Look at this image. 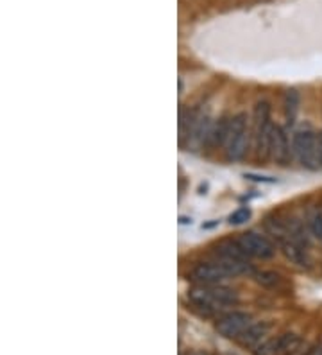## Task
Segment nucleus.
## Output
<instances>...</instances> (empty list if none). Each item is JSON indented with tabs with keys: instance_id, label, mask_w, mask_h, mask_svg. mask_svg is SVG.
Masks as SVG:
<instances>
[{
	"instance_id": "15",
	"label": "nucleus",
	"mask_w": 322,
	"mask_h": 355,
	"mask_svg": "<svg viewBox=\"0 0 322 355\" xmlns=\"http://www.w3.org/2000/svg\"><path fill=\"white\" fill-rule=\"evenodd\" d=\"M310 234L317 239L319 243H322V212H315L310 217Z\"/></svg>"
},
{
	"instance_id": "12",
	"label": "nucleus",
	"mask_w": 322,
	"mask_h": 355,
	"mask_svg": "<svg viewBox=\"0 0 322 355\" xmlns=\"http://www.w3.org/2000/svg\"><path fill=\"white\" fill-rule=\"evenodd\" d=\"M229 126H231V117L220 119L210 131V136H208V142L206 145L210 148H219V145H226V140L229 135Z\"/></svg>"
},
{
	"instance_id": "17",
	"label": "nucleus",
	"mask_w": 322,
	"mask_h": 355,
	"mask_svg": "<svg viewBox=\"0 0 322 355\" xmlns=\"http://www.w3.org/2000/svg\"><path fill=\"white\" fill-rule=\"evenodd\" d=\"M310 346H312V345H308V343L301 341L299 345L295 346L294 350H292L288 355H306V354H308V350H310Z\"/></svg>"
},
{
	"instance_id": "13",
	"label": "nucleus",
	"mask_w": 322,
	"mask_h": 355,
	"mask_svg": "<svg viewBox=\"0 0 322 355\" xmlns=\"http://www.w3.org/2000/svg\"><path fill=\"white\" fill-rule=\"evenodd\" d=\"M255 280L259 285L268 289H276L283 285V276L274 273V271H258V273H255Z\"/></svg>"
},
{
	"instance_id": "6",
	"label": "nucleus",
	"mask_w": 322,
	"mask_h": 355,
	"mask_svg": "<svg viewBox=\"0 0 322 355\" xmlns=\"http://www.w3.org/2000/svg\"><path fill=\"white\" fill-rule=\"evenodd\" d=\"M303 341L297 334L286 332L277 337H270V339H265L264 343H259L256 346V350L253 352V355H288L295 346Z\"/></svg>"
},
{
	"instance_id": "18",
	"label": "nucleus",
	"mask_w": 322,
	"mask_h": 355,
	"mask_svg": "<svg viewBox=\"0 0 322 355\" xmlns=\"http://www.w3.org/2000/svg\"><path fill=\"white\" fill-rule=\"evenodd\" d=\"M317 154H319V165H321L322 169V131L317 136Z\"/></svg>"
},
{
	"instance_id": "7",
	"label": "nucleus",
	"mask_w": 322,
	"mask_h": 355,
	"mask_svg": "<svg viewBox=\"0 0 322 355\" xmlns=\"http://www.w3.org/2000/svg\"><path fill=\"white\" fill-rule=\"evenodd\" d=\"M250 325V314L247 312H240V310H233L228 314L220 316L215 323L217 332L224 337H229V339H237L244 330Z\"/></svg>"
},
{
	"instance_id": "5",
	"label": "nucleus",
	"mask_w": 322,
	"mask_h": 355,
	"mask_svg": "<svg viewBox=\"0 0 322 355\" xmlns=\"http://www.w3.org/2000/svg\"><path fill=\"white\" fill-rule=\"evenodd\" d=\"M229 273L224 270V265L217 262H201L195 267L190 270L188 273V280H192L197 285H217L222 280H226Z\"/></svg>"
},
{
	"instance_id": "14",
	"label": "nucleus",
	"mask_w": 322,
	"mask_h": 355,
	"mask_svg": "<svg viewBox=\"0 0 322 355\" xmlns=\"http://www.w3.org/2000/svg\"><path fill=\"white\" fill-rule=\"evenodd\" d=\"M299 108V95L295 92H288L285 97V113L288 119H294V115L297 113Z\"/></svg>"
},
{
	"instance_id": "9",
	"label": "nucleus",
	"mask_w": 322,
	"mask_h": 355,
	"mask_svg": "<svg viewBox=\"0 0 322 355\" xmlns=\"http://www.w3.org/2000/svg\"><path fill=\"white\" fill-rule=\"evenodd\" d=\"M292 154V145L288 142L286 131L281 126H274V135H272V145H270V156L276 160L279 165H286L290 162Z\"/></svg>"
},
{
	"instance_id": "19",
	"label": "nucleus",
	"mask_w": 322,
	"mask_h": 355,
	"mask_svg": "<svg viewBox=\"0 0 322 355\" xmlns=\"http://www.w3.org/2000/svg\"><path fill=\"white\" fill-rule=\"evenodd\" d=\"M306 355H322V346L312 345V346H310L308 354H306Z\"/></svg>"
},
{
	"instance_id": "3",
	"label": "nucleus",
	"mask_w": 322,
	"mask_h": 355,
	"mask_svg": "<svg viewBox=\"0 0 322 355\" xmlns=\"http://www.w3.org/2000/svg\"><path fill=\"white\" fill-rule=\"evenodd\" d=\"M274 124L270 121V106L267 101L256 104L255 108V126H253V140H255L256 153L261 160L270 158V145H272Z\"/></svg>"
},
{
	"instance_id": "4",
	"label": "nucleus",
	"mask_w": 322,
	"mask_h": 355,
	"mask_svg": "<svg viewBox=\"0 0 322 355\" xmlns=\"http://www.w3.org/2000/svg\"><path fill=\"white\" fill-rule=\"evenodd\" d=\"M292 151L299 163L310 171L319 169V154H317V135L312 128H301L295 131L292 140Z\"/></svg>"
},
{
	"instance_id": "10",
	"label": "nucleus",
	"mask_w": 322,
	"mask_h": 355,
	"mask_svg": "<svg viewBox=\"0 0 322 355\" xmlns=\"http://www.w3.org/2000/svg\"><path fill=\"white\" fill-rule=\"evenodd\" d=\"M277 244H279V250H281V253L290 264H294L295 267H303V270L304 267H308L310 261L308 255H306V247L301 246L299 243H295L290 235L281 239V241H277Z\"/></svg>"
},
{
	"instance_id": "1",
	"label": "nucleus",
	"mask_w": 322,
	"mask_h": 355,
	"mask_svg": "<svg viewBox=\"0 0 322 355\" xmlns=\"http://www.w3.org/2000/svg\"><path fill=\"white\" fill-rule=\"evenodd\" d=\"M188 300L202 314L213 316L226 307L237 305L238 296L233 289L222 287L217 283V285H197L188 292Z\"/></svg>"
},
{
	"instance_id": "20",
	"label": "nucleus",
	"mask_w": 322,
	"mask_h": 355,
	"mask_svg": "<svg viewBox=\"0 0 322 355\" xmlns=\"http://www.w3.org/2000/svg\"><path fill=\"white\" fill-rule=\"evenodd\" d=\"M186 355H210V354H204V352H193V354H186Z\"/></svg>"
},
{
	"instance_id": "2",
	"label": "nucleus",
	"mask_w": 322,
	"mask_h": 355,
	"mask_svg": "<svg viewBox=\"0 0 322 355\" xmlns=\"http://www.w3.org/2000/svg\"><path fill=\"white\" fill-rule=\"evenodd\" d=\"M249 149V117L247 113H237L231 117L229 135L226 140V158L229 162L244 160Z\"/></svg>"
},
{
	"instance_id": "8",
	"label": "nucleus",
	"mask_w": 322,
	"mask_h": 355,
	"mask_svg": "<svg viewBox=\"0 0 322 355\" xmlns=\"http://www.w3.org/2000/svg\"><path fill=\"white\" fill-rule=\"evenodd\" d=\"M238 243L244 247V252L249 256H253V258H261V261H265V258H270V256H274V253H276L272 243H270L267 237L255 234V232L242 234L240 239H238Z\"/></svg>"
},
{
	"instance_id": "16",
	"label": "nucleus",
	"mask_w": 322,
	"mask_h": 355,
	"mask_svg": "<svg viewBox=\"0 0 322 355\" xmlns=\"http://www.w3.org/2000/svg\"><path fill=\"white\" fill-rule=\"evenodd\" d=\"M249 219H250V210L246 207L238 208V210H235L231 216H229V223H231V225H244V223H247Z\"/></svg>"
},
{
	"instance_id": "11",
	"label": "nucleus",
	"mask_w": 322,
	"mask_h": 355,
	"mask_svg": "<svg viewBox=\"0 0 322 355\" xmlns=\"http://www.w3.org/2000/svg\"><path fill=\"white\" fill-rule=\"evenodd\" d=\"M270 330V325L267 321H258V323H250L249 327L235 339L242 348H250V346H258L265 336Z\"/></svg>"
}]
</instances>
